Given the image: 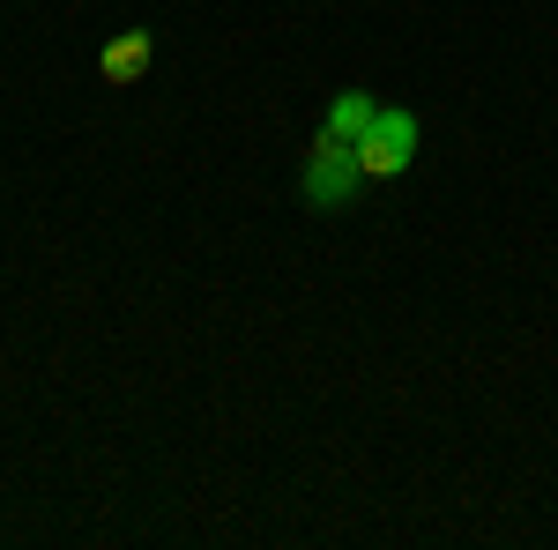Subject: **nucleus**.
Masks as SVG:
<instances>
[{"label":"nucleus","instance_id":"7ed1b4c3","mask_svg":"<svg viewBox=\"0 0 558 550\" xmlns=\"http://www.w3.org/2000/svg\"><path fill=\"white\" fill-rule=\"evenodd\" d=\"M149 60H157V38L149 30H120V38H105V52H97V83L128 89L149 75Z\"/></svg>","mask_w":558,"mask_h":550},{"label":"nucleus","instance_id":"f257e3e1","mask_svg":"<svg viewBox=\"0 0 558 550\" xmlns=\"http://www.w3.org/2000/svg\"><path fill=\"white\" fill-rule=\"evenodd\" d=\"M305 209H350V194L365 186V171H357V142L343 134H313V149H305Z\"/></svg>","mask_w":558,"mask_h":550},{"label":"nucleus","instance_id":"20e7f679","mask_svg":"<svg viewBox=\"0 0 558 550\" xmlns=\"http://www.w3.org/2000/svg\"><path fill=\"white\" fill-rule=\"evenodd\" d=\"M373 120H380V105H373L365 89H343V97L328 105V134H343V142H365Z\"/></svg>","mask_w":558,"mask_h":550},{"label":"nucleus","instance_id":"f03ea898","mask_svg":"<svg viewBox=\"0 0 558 550\" xmlns=\"http://www.w3.org/2000/svg\"><path fill=\"white\" fill-rule=\"evenodd\" d=\"M410 164H417V112H395L387 105L380 120H373V134L357 142V171L365 179H402Z\"/></svg>","mask_w":558,"mask_h":550}]
</instances>
